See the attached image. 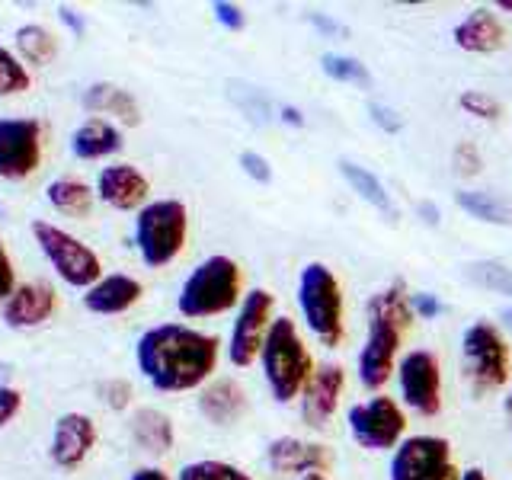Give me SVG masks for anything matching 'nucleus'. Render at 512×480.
<instances>
[{"instance_id": "nucleus-36", "label": "nucleus", "mask_w": 512, "mask_h": 480, "mask_svg": "<svg viewBox=\"0 0 512 480\" xmlns=\"http://www.w3.org/2000/svg\"><path fill=\"white\" fill-rule=\"evenodd\" d=\"M100 397L106 400V407L125 410L128 404H132V384L122 381V378H109L100 384Z\"/></svg>"}, {"instance_id": "nucleus-50", "label": "nucleus", "mask_w": 512, "mask_h": 480, "mask_svg": "<svg viewBox=\"0 0 512 480\" xmlns=\"http://www.w3.org/2000/svg\"><path fill=\"white\" fill-rule=\"evenodd\" d=\"M458 477H461V471H458L455 464H452V468H448V471H445L442 477H436V480H458Z\"/></svg>"}, {"instance_id": "nucleus-25", "label": "nucleus", "mask_w": 512, "mask_h": 480, "mask_svg": "<svg viewBox=\"0 0 512 480\" xmlns=\"http://www.w3.org/2000/svg\"><path fill=\"white\" fill-rule=\"evenodd\" d=\"M132 439L148 455H167L173 448V442H176L173 420L167 413L154 410V407H141V410L132 413Z\"/></svg>"}, {"instance_id": "nucleus-49", "label": "nucleus", "mask_w": 512, "mask_h": 480, "mask_svg": "<svg viewBox=\"0 0 512 480\" xmlns=\"http://www.w3.org/2000/svg\"><path fill=\"white\" fill-rule=\"evenodd\" d=\"M458 480H487V474H484V468H468V471H461Z\"/></svg>"}, {"instance_id": "nucleus-2", "label": "nucleus", "mask_w": 512, "mask_h": 480, "mask_svg": "<svg viewBox=\"0 0 512 480\" xmlns=\"http://www.w3.org/2000/svg\"><path fill=\"white\" fill-rule=\"evenodd\" d=\"M416 320L407 285L394 279L365 301V340L356 356V378L365 391H381L400 362V343Z\"/></svg>"}, {"instance_id": "nucleus-20", "label": "nucleus", "mask_w": 512, "mask_h": 480, "mask_svg": "<svg viewBox=\"0 0 512 480\" xmlns=\"http://www.w3.org/2000/svg\"><path fill=\"white\" fill-rule=\"evenodd\" d=\"M247 407H250V397L244 391V384H237L234 378H218L199 391V413L212 426L240 423L247 416Z\"/></svg>"}, {"instance_id": "nucleus-38", "label": "nucleus", "mask_w": 512, "mask_h": 480, "mask_svg": "<svg viewBox=\"0 0 512 480\" xmlns=\"http://www.w3.org/2000/svg\"><path fill=\"white\" fill-rule=\"evenodd\" d=\"M237 164H240V170L250 176V180H256V183H272V164H269L263 154L244 151V154L237 157Z\"/></svg>"}, {"instance_id": "nucleus-6", "label": "nucleus", "mask_w": 512, "mask_h": 480, "mask_svg": "<svg viewBox=\"0 0 512 480\" xmlns=\"http://www.w3.org/2000/svg\"><path fill=\"white\" fill-rule=\"evenodd\" d=\"M461 378L468 388L484 397L509 384L512 378V352L503 330L493 320H474L461 333Z\"/></svg>"}, {"instance_id": "nucleus-9", "label": "nucleus", "mask_w": 512, "mask_h": 480, "mask_svg": "<svg viewBox=\"0 0 512 480\" xmlns=\"http://www.w3.org/2000/svg\"><path fill=\"white\" fill-rule=\"evenodd\" d=\"M349 436L365 452H394L407 436V413L388 394H375L346 410Z\"/></svg>"}, {"instance_id": "nucleus-5", "label": "nucleus", "mask_w": 512, "mask_h": 480, "mask_svg": "<svg viewBox=\"0 0 512 480\" xmlns=\"http://www.w3.org/2000/svg\"><path fill=\"white\" fill-rule=\"evenodd\" d=\"M298 311L304 327L327 349H336L346 336L343 285L327 263H308L298 272Z\"/></svg>"}, {"instance_id": "nucleus-35", "label": "nucleus", "mask_w": 512, "mask_h": 480, "mask_svg": "<svg viewBox=\"0 0 512 480\" xmlns=\"http://www.w3.org/2000/svg\"><path fill=\"white\" fill-rule=\"evenodd\" d=\"M452 167L458 176H477L484 170V157H480V148L474 141H458L455 154H452Z\"/></svg>"}, {"instance_id": "nucleus-51", "label": "nucleus", "mask_w": 512, "mask_h": 480, "mask_svg": "<svg viewBox=\"0 0 512 480\" xmlns=\"http://www.w3.org/2000/svg\"><path fill=\"white\" fill-rule=\"evenodd\" d=\"M500 317H503V324L512 330V308H506V311H500Z\"/></svg>"}, {"instance_id": "nucleus-10", "label": "nucleus", "mask_w": 512, "mask_h": 480, "mask_svg": "<svg viewBox=\"0 0 512 480\" xmlns=\"http://www.w3.org/2000/svg\"><path fill=\"white\" fill-rule=\"evenodd\" d=\"M272 320H276V295L269 288H250L234 314L228 336V362L234 368H250L253 362H260Z\"/></svg>"}, {"instance_id": "nucleus-45", "label": "nucleus", "mask_w": 512, "mask_h": 480, "mask_svg": "<svg viewBox=\"0 0 512 480\" xmlns=\"http://www.w3.org/2000/svg\"><path fill=\"white\" fill-rule=\"evenodd\" d=\"M128 480H170V477L160 471V468H138Z\"/></svg>"}, {"instance_id": "nucleus-47", "label": "nucleus", "mask_w": 512, "mask_h": 480, "mask_svg": "<svg viewBox=\"0 0 512 480\" xmlns=\"http://www.w3.org/2000/svg\"><path fill=\"white\" fill-rule=\"evenodd\" d=\"M61 20L68 23V26H71L74 32H80V29H84V23H80V16H74V13H71L68 7H61Z\"/></svg>"}, {"instance_id": "nucleus-12", "label": "nucleus", "mask_w": 512, "mask_h": 480, "mask_svg": "<svg viewBox=\"0 0 512 480\" xmlns=\"http://www.w3.org/2000/svg\"><path fill=\"white\" fill-rule=\"evenodd\" d=\"M452 468V445L442 436H407L391 452L388 480H436Z\"/></svg>"}, {"instance_id": "nucleus-30", "label": "nucleus", "mask_w": 512, "mask_h": 480, "mask_svg": "<svg viewBox=\"0 0 512 480\" xmlns=\"http://www.w3.org/2000/svg\"><path fill=\"white\" fill-rule=\"evenodd\" d=\"M464 276H468L480 288H490V292H500V295L512 298V269L503 266V263L480 260V263L464 266Z\"/></svg>"}, {"instance_id": "nucleus-29", "label": "nucleus", "mask_w": 512, "mask_h": 480, "mask_svg": "<svg viewBox=\"0 0 512 480\" xmlns=\"http://www.w3.org/2000/svg\"><path fill=\"white\" fill-rule=\"evenodd\" d=\"M16 52H20L29 64H45L48 58H55L58 45L55 36L45 26H20L16 29Z\"/></svg>"}, {"instance_id": "nucleus-31", "label": "nucleus", "mask_w": 512, "mask_h": 480, "mask_svg": "<svg viewBox=\"0 0 512 480\" xmlns=\"http://www.w3.org/2000/svg\"><path fill=\"white\" fill-rule=\"evenodd\" d=\"M180 480H253L244 468L218 458H202V461H189L180 468Z\"/></svg>"}, {"instance_id": "nucleus-41", "label": "nucleus", "mask_w": 512, "mask_h": 480, "mask_svg": "<svg viewBox=\"0 0 512 480\" xmlns=\"http://www.w3.org/2000/svg\"><path fill=\"white\" fill-rule=\"evenodd\" d=\"M23 407V394L16 388H7V384H0V426H7L16 413Z\"/></svg>"}, {"instance_id": "nucleus-18", "label": "nucleus", "mask_w": 512, "mask_h": 480, "mask_svg": "<svg viewBox=\"0 0 512 480\" xmlns=\"http://www.w3.org/2000/svg\"><path fill=\"white\" fill-rule=\"evenodd\" d=\"M58 308V295L45 282H26L16 285V292L4 301V324L13 330H32L42 327Z\"/></svg>"}, {"instance_id": "nucleus-48", "label": "nucleus", "mask_w": 512, "mask_h": 480, "mask_svg": "<svg viewBox=\"0 0 512 480\" xmlns=\"http://www.w3.org/2000/svg\"><path fill=\"white\" fill-rule=\"evenodd\" d=\"M503 413H506V426H509V432H512V384H509V391H506V397H503Z\"/></svg>"}, {"instance_id": "nucleus-40", "label": "nucleus", "mask_w": 512, "mask_h": 480, "mask_svg": "<svg viewBox=\"0 0 512 480\" xmlns=\"http://www.w3.org/2000/svg\"><path fill=\"white\" fill-rule=\"evenodd\" d=\"M410 308L420 320H436L445 311V304L432 292H410Z\"/></svg>"}, {"instance_id": "nucleus-21", "label": "nucleus", "mask_w": 512, "mask_h": 480, "mask_svg": "<svg viewBox=\"0 0 512 480\" xmlns=\"http://www.w3.org/2000/svg\"><path fill=\"white\" fill-rule=\"evenodd\" d=\"M144 288L138 279L122 276V272H112V276H103L96 285L87 288L84 295V308L93 314H122L128 308H135L141 301Z\"/></svg>"}, {"instance_id": "nucleus-42", "label": "nucleus", "mask_w": 512, "mask_h": 480, "mask_svg": "<svg viewBox=\"0 0 512 480\" xmlns=\"http://www.w3.org/2000/svg\"><path fill=\"white\" fill-rule=\"evenodd\" d=\"M16 292V276H13V263H10V253L0 244V301H7Z\"/></svg>"}, {"instance_id": "nucleus-46", "label": "nucleus", "mask_w": 512, "mask_h": 480, "mask_svg": "<svg viewBox=\"0 0 512 480\" xmlns=\"http://www.w3.org/2000/svg\"><path fill=\"white\" fill-rule=\"evenodd\" d=\"M416 212L423 215L426 224H439V208L432 205V202H420V205H416Z\"/></svg>"}, {"instance_id": "nucleus-11", "label": "nucleus", "mask_w": 512, "mask_h": 480, "mask_svg": "<svg viewBox=\"0 0 512 480\" xmlns=\"http://www.w3.org/2000/svg\"><path fill=\"white\" fill-rule=\"evenodd\" d=\"M400 400L420 416H436L442 410V362L432 349H410L397 362Z\"/></svg>"}, {"instance_id": "nucleus-52", "label": "nucleus", "mask_w": 512, "mask_h": 480, "mask_svg": "<svg viewBox=\"0 0 512 480\" xmlns=\"http://www.w3.org/2000/svg\"><path fill=\"white\" fill-rule=\"evenodd\" d=\"M496 10H512V0H496Z\"/></svg>"}, {"instance_id": "nucleus-23", "label": "nucleus", "mask_w": 512, "mask_h": 480, "mask_svg": "<svg viewBox=\"0 0 512 480\" xmlns=\"http://www.w3.org/2000/svg\"><path fill=\"white\" fill-rule=\"evenodd\" d=\"M84 109L100 112V116H112L122 125H138L141 122V106L128 90L116 84H93L84 90Z\"/></svg>"}, {"instance_id": "nucleus-32", "label": "nucleus", "mask_w": 512, "mask_h": 480, "mask_svg": "<svg viewBox=\"0 0 512 480\" xmlns=\"http://www.w3.org/2000/svg\"><path fill=\"white\" fill-rule=\"evenodd\" d=\"M29 74L23 68V61L16 58L10 48L0 45V96H16L29 90Z\"/></svg>"}, {"instance_id": "nucleus-7", "label": "nucleus", "mask_w": 512, "mask_h": 480, "mask_svg": "<svg viewBox=\"0 0 512 480\" xmlns=\"http://www.w3.org/2000/svg\"><path fill=\"white\" fill-rule=\"evenodd\" d=\"M189 212L180 199H154L135 215V247L141 263L160 269L170 266L186 247Z\"/></svg>"}, {"instance_id": "nucleus-28", "label": "nucleus", "mask_w": 512, "mask_h": 480, "mask_svg": "<svg viewBox=\"0 0 512 480\" xmlns=\"http://www.w3.org/2000/svg\"><path fill=\"white\" fill-rule=\"evenodd\" d=\"M320 71H324L336 84H356V87H372V74L368 68L352 55L343 52H327L320 55Z\"/></svg>"}, {"instance_id": "nucleus-26", "label": "nucleus", "mask_w": 512, "mask_h": 480, "mask_svg": "<svg viewBox=\"0 0 512 480\" xmlns=\"http://www.w3.org/2000/svg\"><path fill=\"white\" fill-rule=\"evenodd\" d=\"M455 202L461 212H468L477 221H487V224H512V205L493 192L484 189H458L455 192Z\"/></svg>"}, {"instance_id": "nucleus-34", "label": "nucleus", "mask_w": 512, "mask_h": 480, "mask_svg": "<svg viewBox=\"0 0 512 480\" xmlns=\"http://www.w3.org/2000/svg\"><path fill=\"white\" fill-rule=\"evenodd\" d=\"M458 106L468 112V116L480 119V122H496L503 116V106L493 100V96H487L484 90H464L458 96Z\"/></svg>"}, {"instance_id": "nucleus-22", "label": "nucleus", "mask_w": 512, "mask_h": 480, "mask_svg": "<svg viewBox=\"0 0 512 480\" xmlns=\"http://www.w3.org/2000/svg\"><path fill=\"white\" fill-rule=\"evenodd\" d=\"M71 151L80 160H103L122 151V132L109 119H87L71 135Z\"/></svg>"}, {"instance_id": "nucleus-13", "label": "nucleus", "mask_w": 512, "mask_h": 480, "mask_svg": "<svg viewBox=\"0 0 512 480\" xmlns=\"http://www.w3.org/2000/svg\"><path fill=\"white\" fill-rule=\"evenodd\" d=\"M42 164V125L36 119H0V180H26Z\"/></svg>"}, {"instance_id": "nucleus-14", "label": "nucleus", "mask_w": 512, "mask_h": 480, "mask_svg": "<svg viewBox=\"0 0 512 480\" xmlns=\"http://www.w3.org/2000/svg\"><path fill=\"white\" fill-rule=\"evenodd\" d=\"M343 391H346V368L336 362H320L298 397L301 423L311 429H327L336 407H340Z\"/></svg>"}, {"instance_id": "nucleus-19", "label": "nucleus", "mask_w": 512, "mask_h": 480, "mask_svg": "<svg viewBox=\"0 0 512 480\" xmlns=\"http://www.w3.org/2000/svg\"><path fill=\"white\" fill-rule=\"evenodd\" d=\"M452 39L461 52L471 55H493L506 45V26L493 7H474L464 20L455 23Z\"/></svg>"}, {"instance_id": "nucleus-37", "label": "nucleus", "mask_w": 512, "mask_h": 480, "mask_svg": "<svg viewBox=\"0 0 512 480\" xmlns=\"http://www.w3.org/2000/svg\"><path fill=\"white\" fill-rule=\"evenodd\" d=\"M368 119H372L384 135H397L400 128H404V119H400V112L391 109V106H384V103H368Z\"/></svg>"}, {"instance_id": "nucleus-8", "label": "nucleus", "mask_w": 512, "mask_h": 480, "mask_svg": "<svg viewBox=\"0 0 512 480\" xmlns=\"http://www.w3.org/2000/svg\"><path fill=\"white\" fill-rule=\"evenodd\" d=\"M32 237L42 250V256L52 269L58 272L61 282H68L71 288H90L103 279V263L84 240H77L64 228L52 221H32Z\"/></svg>"}, {"instance_id": "nucleus-24", "label": "nucleus", "mask_w": 512, "mask_h": 480, "mask_svg": "<svg viewBox=\"0 0 512 480\" xmlns=\"http://www.w3.org/2000/svg\"><path fill=\"white\" fill-rule=\"evenodd\" d=\"M336 167H340L343 180L349 183V189L356 192V196H359L365 205H372L375 212H381L384 218H397V208H394V199H391L388 186H384L372 170L362 167V164H356V160H349V157H343Z\"/></svg>"}, {"instance_id": "nucleus-27", "label": "nucleus", "mask_w": 512, "mask_h": 480, "mask_svg": "<svg viewBox=\"0 0 512 480\" xmlns=\"http://www.w3.org/2000/svg\"><path fill=\"white\" fill-rule=\"evenodd\" d=\"M45 196H48V202H52V205L58 208V212L84 218V215H90L96 192H93L84 180H71V176H61V180L48 183Z\"/></svg>"}, {"instance_id": "nucleus-4", "label": "nucleus", "mask_w": 512, "mask_h": 480, "mask_svg": "<svg viewBox=\"0 0 512 480\" xmlns=\"http://www.w3.org/2000/svg\"><path fill=\"white\" fill-rule=\"evenodd\" d=\"M244 301V272L231 256L215 253L189 272L176 295V311L189 320L218 317L240 308Z\"/></svg>"}, {"instance_id": "nucleus-16", "label": "nucleus", "mask_w": 512, "mask_h": 480, "mask_svg": "<svg viewBox=\"0 0 512 480\" xmlns=\"http://www.w3.org/2000/svg\"><path fill=\"white\" fill-rule=\"evenodd\" d=\"M96 445V423L87 413H64L58 416L55 432H52V445H48V455L58 464L61 471H74L87 461V455Z\"/></svg>"}, {"instance_id": "nucleus-44", "label": "nucleus", "mask_w": 512, "mask_h": 480, "mask_svg": "<svg viewBox=\"0 0 512 480\" xmlns=\"http://www.w3.org/2000/svg\"><path fill=\"white\" fill-rule=\"evenodd\" d=\"M308 20H311L314 26H320V29H324V32H343V26H340V23H333V20H327L324 13H311Z\"/></svg>"}, {"instance_id": "nucleus-1", "label": "nucleus", "mask_w": 512, "mask_h": 480, "mask_svg": "<svg viewBox=\"0 0 512 480\" xmlns=\"http://www.w3.org/2000/svg\"><path fill=\"white\" fill-rule=\"evenodd\" d=\"M218 336L186 324H157L135 343V362L154 391L183 394L196 391L218 368Z\"/></svg>"}, {"instance_id": "nucleus-15", "label": "nucleus", "mask_w": 512, "mask_h": 480, "mask_svg": "<svg viewBox=\"0 0 512 480\" xmlns=\"http://www.w3.org/2000/svg\"><path fill=\"white\" fill-rule=\"evenodd\" d=\"M266 464L272 474H327L333 468V452L324 442L276 436L266 445Z\"/></svg>"}, {"instance_id": "nucleus-17", "label": "nucleus", "mask_w": 512, "mask_h": 480, "mask_svg": "<svg viewBox=\"0 0 512 480\" xmlns=\"http://www.w3.org/2000/svg\"><path fill=\"white\" fill-rule=\"evenodd\" d=\"M148 192H151L148 176L132 164H109L96 176V196L109 208H119V212H132V208L141 212L148 205Z\"/></svg>"}, {"instance_id": "nucleus-43", "label": "nucleus", "mask_w": 512, "mask_h": 480, "mask_svg": "<svg viewBox=\"0 0 512 480\" xmlns=\"http://www.w3.org/2000/svg\"><path fill=\"white\" fill-rule=\"evenodd\" d=\"M279 119L292 128H304V112L298 106H279Z\"/></svg>"}, {"instance_id": "nucleus-39", "label": "nucleus", "mask_w": 512, "mask_h": 480, "mask_svg": "<svg viewBox=\"0 0 512 480\" xmlns=\"http://www.w3.org/2000/svg\"><path fill=\"white\" fill-rule=\"evenodd\" d=\"M212 13H215V20L228 29V32H240L247 26V13L244 7H237V4H228V0H218V4H212Z\"/></svg>"}, {"instance_id": "nucleus-53", "label": "nucleus", "mask_w": 512, "mask_h": 480, "mask_svg": "<svg viewBox=\"0 0 512 480\" xmlns=\"http://www.w3.org/2000/svg\"><path fill=\"white\" fill-rule=\"evenodd\" d=\"M298 480H327V474H308V477H298Z\"/></svg>"}, {"instance_id": "nucleus-33", "label": "nucleus", "mask_w": 512, "mask_h": 480, "mask_svg": "<svg viewBox=\"0 0 512 480\" xmlns=\"http://www.w3.org/2000/svg\"><path fill=\"white\" fill-rule=\"evenodd\" d=\"M231 96H234V103L240 106V112H244L250 122L266 125L272 119V106H269V100L263 96V90L244 87V84H231Z\"/></svg>"}, {"instance_id": "nucleus-3", "label": "nucleus", "mask_w": 512, "mask_h": 480, "mask_svg": "<svg viewBox=\"0 0 512 480\" xmlns=\"http://www.w3.org/2000/svg\"><path fill=\"white\" fill-rule=\"evenodd\" d=\"M260 368L266 378V388L276 404H292L301 397L304 384L314 375V356L304 346V336L298 324L288 317H276L269 327V336L260 352Z\"/></svg>"}]
</instances>
